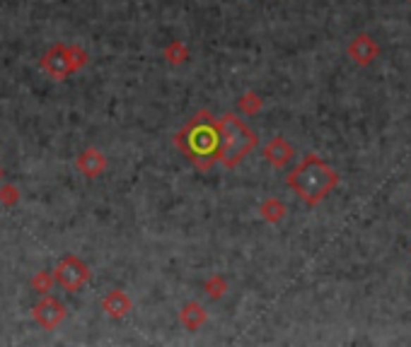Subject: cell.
<instances>
[{
    "mask_svg": "<svg viewBox=\"0 0 411 347\" xmlns=\"http://www.w3.org/2000/svg\"><path fill=\"white\" fill-rule=\"evenodd\" d=\"M336 181H339L336 179V172L317 155H307L288 174V186L307 206H317L319 201H324L334 191Z\"/></svg>",
    "mask_w": 411,
    "mask_h": 347,
    "instance_id": "obj_1",
    "label": "cell"
},
{
    "mask_svg": "<svg viewBox=\"0 0 411 347\" xmlns=\"http://www.w3.org/2000/svg\"><path fill=\"white\" fill-rule=\"evenodd\" d=\"M213 130H216V150H213V155L228 169L238 167L242 159L257 147L254 130L247 128V123H242L233 113H225L221 121H216Z\"/></svg>",
    "mask_w": 411,
    "mask_h": 347,
    "instance_id": "obj_2",
    "label": "cell"
},
{
    "mask_svg": "<svg viewBox=\"0 0 411 347\" xmlns=\"http://www.w3.org/2000/svg\"><path fill=\"white\" fill-rule=\"evenodd\" d=\"M51 275H54V282L61 284L66 292H78L82 284L90 282L92 272H90L85 260H80L78 255L68 253V255H63L59 263H56V268H54Z\"/></svg>",
    "mask_w": 411,
    "mask_h": 347,
    "instance_id": "obj_3",
    "label": "cell"
},
{
    "mask_svg": "<svg viewBox=\"0 0 411 347\" xmlns=\"http://www.w3.org/2000/svg\"><path fill=\"white\" fill-rule=\"evenodd\" d=\"M32 318H35L37 326H42L44 331H54L63 323L66 318V304H61L56 297H49L44 294L42 299L32 306Z\"/></svg>",
    "mask_w": 411,
    "mask_h": 347,
    "instance_id": "obj_4",
    "label": "cell"
},
{
    "mask_svg": "<svg viewBox=\"0 0 411 347\" xmlns=\"http://www.w3.org/2000/svg\"><path fill=\"white\" fill-rule=\"evenodd\" d=\"M44 72L51 75L54 80H66L73 75V68H70V58H68V44H54L47 53L42 56V63Z\"/></svg>",
    "mask_w": 411,
    "mask_h": 347,
    "instance_id": "obj_5",
    "label": "cell"
},
{
    "mask_svg": "<svg viewBox=\"0 0 411 347\" xmlns=\"http://www.w3.org/2000/svg\"><path fill=\"white\" fill-rule=\"evenodd\" d=\"M75 167H78V172L82 176H87V179H97V176H102L106 172V157H104V152L97 150V147H87V150H82L80 155L75 157Z\"/></svg>",
    "mask_w": 411,
    "mask_h": 347,
    "instance_id": "obj_6",
    "label": "cell"
},
{
    "mask_svg": "<svg viewBox=\"0 0 411 347\" xmlns=\"http://www.w3.org/2000/svg\"><path fill=\"white\" fill-rule=\"evenodd\" d=\"M102 309L109 318H123L131 311V299L123 289H109L102 297Z\"/></svg>",
    "mask_w": 411,
    "mask_h": 347,
    "instance_id": "obj_7",
    "label": "cell"
},
{
    "mask_svg": "<svg viewBox=\"0 0 411 347\" xmlns=\"http://www.w3.org/2000/svg\"><path fill=\"white\" fill-rule=\"evenodd\" d=\"M206 321H208V314H206V309L199 304V301H187V304L182 306V311H179V323H182V326L191 333L201 331Z\"/></svg>",
    "mask_w": 411,
    "mask_h": 347,
    "instance_id": "obj_8",
    "label": "cell"
},
{
    "mask_svg": "<svg viewBox=\"0 0 411 347\" xmlns=\"http://www.w3.org/2000/svg\"><path fill=\"white\" fill-rule=\"evenodd\" d=\"M264 157H266V162L274 164V167H283V164L293 157V147L283 138H274L266 142V147H264Z\"/></svg>",
    "mask_w": 411,
    "mask_h": 347,
    "instance_id": "obj_9",
    "label": "cell"
},
{
    "mask_svg": "<svg viewBox=\"0 0 411 347\" xmlns=\"http://www.w3.org/2000/svg\"><path fill=\"white\" fill-rule=\"evenodd\" d=\"M162 56H165V61L170 65H182V63H187L189 61V49H187V44L184 42H170L165 46V51H162Z\"/></svg>",
    "mask_w": 411,
    "mask_h": 347,
    "instance_id": "obj_10",
    "label": "cell"
},
{
    "mask_svg": "<svg viewBox=\"0 0 411 347\" xmlns=\"http://www.w3.org/2000/svg\"><path fill=\"white\" fill-rule=\"evenodd\" d=\"M204 292L208 299H221L225 292H228V282H225L223 275H218V272H213L211 277L204 282Z\"/></svg>",
    "mask_w": 411,
    "mask_h": 347,
    "instance_id": "obj_11",
    "label": "cell"
},
{
    "mask_svg": "<svg viewBox=\"0 0 411 347\" xmlns=\"http://www.w3.org/2000/svg\"><path fill=\"white\" fill-rule=\"evenodd\" d=\"M54 275L49 270H39L35 272V277H32V289H35L37 294H47V292H51V287H54Z\"/></svg>",
    "mask_w": 411,
    "mask_h": 347,
    "instance_id": "obj_12",
    "label": "cell"
},
{
    "mask_svg": "<svg viewBox=\"0 0 411 347\" xmlns=\"http://www.w3.org/2000/svg\"><path fill=\"white\" fill-rule=\"evenodd\" d=\"M259 213H262V217L266 220V222H278L286 215V208L281 206L278 201H274V198H271V201H266L262 208H259Z\"/></svg>",
    "mask_w": 411,
    "mask_h": 347,
    "instance_id": "obj_13",
    "label": "cell"
},
{
    "mask_svg": "<svg viewBox=\"0 0 411 347\" xmlns=\"http://www.w3.org/2000/svg\"><path fill=\"white\" fill-rule=\"evenodd\" d=\"M68 58L73 72H78L80 68L87 65V51L80 46V44H68Z\"/></svg>",
    "mask_w": 411,
    "mask_h": 347,
    "instance_id": "obj_14",
    "label": "cell"
},
{
    "mask_svg": "<svg viewBox=\"0 0 411 347\" xmlns=\"http://www.w3.org/2000/svg\"><path fill=\"white\" fill-rule=\"evenodd\" d=\"M18 201H20L18 186H13V184H3V186H0V203H3V206L13 208V206H18Z\"/></svg>",
    "mask_w": 411,
    "mask_h": 347,
    "instance_id": "obj_15",
    "label": "cell"
},
{
    "mask_svg": "<svg viewBox=\"0 0 411 347\" xmlns=\"http://www.w3.org/2000/svg\"><path fill=\"white\" fill-rule=\"evenodd\" d=\"M238 106L247 113V116H252V113H257L259 109H262V99H259L257 94H252V92H250V94H245V96H242V99L238 101Z\"/></svg>",
    "mask_w": 411,
    "mask_h": 347,
    "instance_id": "obj_16",
    "label": "cell"
}]
</instances>
